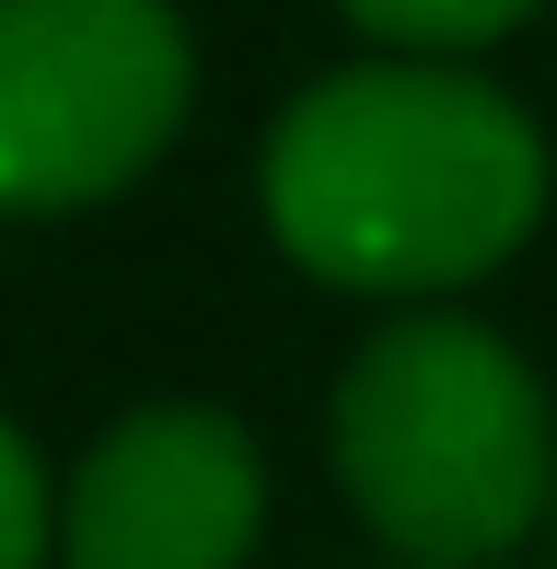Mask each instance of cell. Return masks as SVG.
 <instances>
[{
	"label": "cell",
	"instance_id": "1",
	"mask_svg": "<svg viewBox=\"0 0 557 569\" xmlns=\"http://www.w3.org/2000/svg\"><path fill=\"white\" fill-rule=\"evenodd\" d=\"M546 128L476 59H348L278 106L256 210L302 279L361 302H442L512 268L546 221Z\"/></svg>",
	"mask_w": 557,
	"mask_h": 569
},
{
	"label": "cell",
	"instance_id": "2",
	"mask_svg": "<svg viewBox=\"0 0 557 569\" xmlns=\"http://www.w3.org/2000/svg\"><path fill=\"white\" fill-rule=\"evenodd\" d=\"M325 465L395 569H499L557 511V396L499 326L407 302L348 349Z\"/></svg>",
	"mask_w": 557,
	"mask_h": 569
},
{
	"label": "cell",
	"instance_id": "3",
	"mask_svg": "<svg viewBox=\"0 0 557 569\" xmlns=\"http://www.w3.org/2000/svg\"><path fill=\"white\" fill-rule=\"evenodd\" d=\"M198 106L174 0H0V221L129 198Z\"/></svg>",
	"mask_w": 557,
	"mask_h": 569
},
{
	"label": "cell",
	"instance_id": "4",
	"mask_svg": "<svg viewBox=\"0 0 557 569\" xmlns=\"http://www.w3.org/2000/svg\"><path fill=\"white\" fill-rule=\"evenodd\" d=\"M267 453L233 407H129L59 477V569H256Z\"/></svg>",
	"mask_w": 557,
	"mask_h": 569
},
{
	"label": "cell",
	"instance_id": "5",
	"mask_svg": "<svg viewBox=\"0 0 557 569\" xmlns=\"http://www.w3.org/2000/svg\"><path fill=\"white\" fill-rule=\"evenodd\" d=\"M348 23H361L384 59H488L499 36H523V23L546 12V0H337Z\"/></svg>",
	"mask_w": 557,
	"mask_h": 569
},
{
	"label": "cell",
	"instance_id": "6",
	"mask_svg": "<svg viewBox=\"0 0 557 569\" xmlns=\"http://www.w3.org/2000/svg\"><path fill=\"white\" fill-rule=\"evenodd\" d=\"M47 558H59V477L0 419V569H47Z\"/></svg>",
	"mask_w": 557,
	"mask_h": 569
},
{
	"label": "cell",
	"instance_id": "7",
	"mask_svg": "<svg viewBox=\"0 0 557 569\" xmlns=\"http://www.w3.org/2000/svg\"><path fill=\"white\" fill-rule=\"evenodd\" d=\"M546 523H557V511H546Z\"/></svg>",
	"mask_w": 557,
	"mask_h": 569
}]
</instances>
